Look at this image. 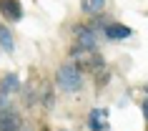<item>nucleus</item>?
Here are the masks:
<instances>
[{"instance_id": "obj_1", "label": "nucleus", "mask_w": 148, "mask_h": 131, "mask_svg": "<svg viewBox=\"0 0 148 131\" xmlns=\"http://www.w3.org/2000/svg\"><path fill=\"white\" fill-rule=\"evenodd\" d=\"M70 58L73 63L78 66L80 71H103L106 68V61H103V55L98 53V48H86V46H75L70 48Z\"/></svg>"}, {"instance_id": "obj_2", "label": "nucleus", "mask_w": 148, "mask_h": 131, "mask_svg": "<svg viewBox=\"0 0 148 131\" xmlns=\"http://www.w3.org/2000/svg\"><path fill=\"white\" fill-rule=\"evenodd\" d=\"M55 81L65 93H75L83 88V71L73 63V66H60L55 73Z\"/></svg>"}, {"instance_id": "obj_3", "label": "nucleus", "mask_w": 148, "mask_h": 131, "mask_svg": "<svg viewBox=\"0 0 148 131\" xmlns=\"http://www.w3.org/2000/svg\"><path fill=\"white\" fill-rule=\"evenodd\" d=\"M0 131H20V116L5 106V96H0Z\"/></svg>"}, {"instance_id": "obj_4", "label": "nucleus", "mask_w": 148, "mask_h": 131, "mask_svg": "<svg viewBox=\"0 0 148 131\" xmlns=\"http://www.w3.org/2000/svg\"><path fill=\"white\" fill-rule=\"evenodd\" d=\"M0 15L10 20V23H18L23 18V5L20 0H0Z\"/></svg>"}, {"instance_id": "obj_5", "label": "nucleus", "mask_w": 148, "mask_h": 131, "mask_svg": "<svg viewBox=\"0 0 148 131\" xmlns=\"http://www.w3.org/2000/svg\"><path fill=\"white\" fill-rule=\"evenodd\" d=\"M73 35H75V43L78 46H86V48H95V43H98L95 30L88 28V25H75L73 28Z\"/></svg>"}, {"instance_id": "obj_6", "label": "nucleus", "mask_w": 148, "mask_h": 131, "mask_svg": "<svg viewBox=\"0 0 148 131\" xmlns=\"http://www.w3.org/2000/svg\"><path fill=\"white\" fill-rule=\"evenodd\" d=\"M88 126H90V131H108V111L106 108H93L88 114Z\"/></svg>"}, {"instance_id": "obj_7", "label": "nucleus", "mask_w": 148, "mask_h": 131, "mask_svg": "<svg viewBox=\"0 0 148 131\" xmlns=\"http://www.w3.org/2000/svg\"><path fill=\"white\" fill-rule=\"evenodd\" d=\"M133 30L128 28V25L123 23H106V38L110 40H125V38H131Z\"/></svg>"}, {"instance_id": "obj_8", "label": "nucleus", "mask_w": 148, "mask_h": 131, "mask_svg": "<svg viewBox=\"0 0 148 131\" xmlns=\"http://www.w3.org/2000/svg\"><path fill=\"white\" fill-rule=\"evenodd\" d=\"M20 88V76L18 73H5L0 81V96H10Z\"/></svg>"}, {"instance_id": "obj_9", "label": "nucleus", "mask_w": 148, "mask_h": 131, "mask_svg": "<svg viewBox=\"0 0 148 131\" xmlns=\"http://www.w3.org/2000/svg\"><path fill=\"white\" fill-rule=\"evenodd\" d=\"M0 48H3V51H8V53H13V51H15L13 33L8 30V25H3V23H0Z\"/></svg>"}, {"instance_id": "obj_10", "label": "nucleus", "mask_w": 148, "mask_h": 131, "mask_svg": "<svg viewBox=\"0 0 148 131\" xmlns=\"http://www.w3.org/2000/svg\"><path fill=\"white\" fill-rule=\"evenodd\" d=\"M88 3H90V10H93V13H101V10L106 8V0H88Z\"/></svg>"}, {"instance_id": "obj_11", "label": "nucleus", "mask_w": 148, "mask_h": 131, "mask_svg": "<svg viewBox=\"0 0 148 131\" xmlns=\"http://www.w3.org/2000/svg\"><path fill=\"white\" fill-rule=\"evenodd\" d=\"M80 8H83V13H93V10H90V3H88V0H83V3H80Z\"/></svg>"}, {"instance_id": "obj_12", "label": "nucleus", "mask_w": 148, "mask_h": 131, "mask_svg": "<svg viewBox=\"0 0 148 131\" xmlns=\"http://www.w3.org/2000/svg\"><path fill=\"white\" fill-rule=\"evenodd\" d=\"M140 108H143V114H146V119H148V98L143 101V103H140Z\"/></svg>"}, {"instance_id": "obj_13", "label": "nucleus", "mask_w": 148, "mask_h": 131, "mask_svg": "<svg viewBox=\"0 0 148 131\" xmlns=\"http://www.w3.org/2000/svg\"><path fill=\"white\" fill-rule=\"evenodd\" d=\"M146 91H148V86H146Z\"/></svg>"}]
</instances>
